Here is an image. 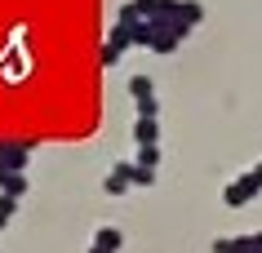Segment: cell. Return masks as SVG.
I'll return each mask as SVG.
<instances>
[{
    "label": "cell",
    "mask_w": 262,
    "mask_h": 253,
    "mask_svg": "<svg viewBox=\"0 0 262 253\" xmlns=\"http://www.w3.org/2000/svg\"><path fill=\"white\" fill-rule=\"evenodd\" d=\"M129 44H134V36L116 22V27H111V36H107V44H102V67H116V62H120V54L129 49Z\"/></svg>",
    "instance_id": "6da1fadb"
},
{
    "label": "cell",
    "mask_w": 262,
    "mask_h": 253,
    "mask_svg": "<svg viewBox=\"0 0 262 253\" xmlns=\"http://www.w3.org/2000/svg\"><path fill=\"white\" fill-rule=\"evenodd\" d=\"M27 151H31V142H0V169L18 173V169L27 165Z\"/></svg>",
    "instance_id": "7a4b0ae2"
},
{
    "label": "cell",
    "mask_w": 262,
    "mask_h": 253,
    "mask_svg": "<svg viewBox=\"0 0 262 253\" xmlns=\"http://www.w3.org/2000/svg\"><path fill=\"white\" fill-rule=\"evenodd\" d=\"M134 138H138L142 147H156V142H160V120H138V125H134Z\"/></svg>",
    "instance_id": "3957f363"
},
{
    "label": "cell",
    "mask_w": 262,
    "mask_h": 253,
    "mask_svg": "<svg viewBox=\"0 0 262 253\" xmlns=\"http://www.w3.org/2000/svg\"><path fill=\"white\" fill-rule=\"evenodd\" d=\"M129 94H134V102H138V98H151V94H156V80L147 76V71H138V76H129Z\"/></svg>",
    "instance_id": "277c9868"
},
{
    "label": "cell",
    "mask_w": 262,
    "mask_h": 253,
    "mask_svg": "<svg viewBox=\"0 0 262 253\" xmlns=\"http://www.w3.org/2000/svg\"><path fill=\"white\" fill-rule=\"evenodd\" d=\"M0 191H5V196H23L27 182H23L18 173H9V169H0Z\"/></svg>",
    "instance_id": "5b68a950"
},
{
    "label": "cell",
    "mask_w": 262,
    "mask_h": 253,
    "mask_svg": "<svg viewBox=\"0 0 262 253\" xmlns=\"http://www.w3.org/2000/svg\"><path fill=\"white\" fill-rule=\"evenodd\" d=\"M249 196H253V187H249L245 178H240V182H231V187H227V204H245Z\"/></svg>",
    "instance_id": "8992f818"
},
{
    "label": "cell",
    "mask_w": 262,
    "mask_h": 253,
    "mask_svg": "<svg viewBox=\"0 0 262 253\" xmlns=\"http://www.w3.org/2000/svg\"><path fill=\"white\" fill-rule=\"evenodd\" d=\"M156 116H160V98H138V120H156Z\"/></svg>",
    "instance_id": "52a82bcc"
},
{
    "label": "cell",
    "mask_w": 262,
    "mask_h": 253,
    "mask_svg": "<svg viewBox=\"0 0 262 253\" xmlns=\"http://www.w3.org/2000/svg\"><path fill=\"white\" fill-rule=\"evenodd\" d=\"M98 249H120V231H111V226H102V231H98Z\"/></svg>",
    "instance_id": "ba28073f"
},
{
    "label": "cell",
    "mask_w": 262,
    "mask_h": 253,
    "mask_svg": "<svg viewBox=\"0 0 262 253\" xmlns=\"http://www.w3.org/2000/svg\"><path fill=\"white\" fill-rule=\"evenodd\" d=\"M138 165L142 169H156V165H160V147H142V151H138Z\"/></svg>",
    "instance_id": "9c48e42d"
},
{
    "label": "cell",
    "mask_w": 262,
    "mask_h": 253,
    "mask_svg": "<svg viewBox=\"0 0 262 253\" xmlns=\"http://www.w3.org/2000/svg\"><path fill=\"white\" fill-rule=\"evenodd\" d=\"M245 182L253 187V191H262V165H253V169H249V173H245Z\"/></svg>",
    "instance_id": "30bf717a"
},
{
    "label": "cell",
    "mask_w": 262,
    "mask_h": 253,
    "mask_svg": "<svg viewBox=\"0 0 262 253\" xmlns=\"http://www.w3.org/2000/svg\"><path fill=\"white\" fill-rule=\"evenodd\" d=\"M9 213H14V196H0V226L9 222Z\"/></svg>",
    "instance_id": "8fae6325"
},
{
    "label": "cell",
    "mask_w": 262,
    "mask_h": 253,
    "mask_svg": "<svg viewBox=\"0 0 262 253\" xmlns=\"http://www.w3.org/2000/svg\"><path fill=\"white\" fill-rule=\"evenodd\" d=\"M94 253H111V249H94Z\"/></svg>",
    "instance_id": "7c38bea8"
}]
</instances>
